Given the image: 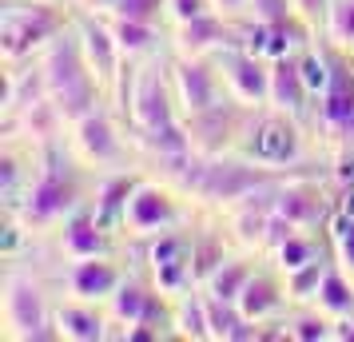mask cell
I'll return each mask as SVG.
<instances>
[{"instance_id": "6da1fadb", "label": "cell", "mask_w": 354, "mask_h": 342, "mask_svg": "<svg viewBox=\"0 0 354 342\" xmlns=\"http://www.w3.org/2000/svg\"><path fill=\"white\" fill-rule=\"evenodd\" d=\"M0 334L8 342H52L56 334V287L44 271L8 259L0 278Z\"/></svg>"}, {"instance_id": "7a4b0ae2", "label": "cell", "mask_w": 354, "mask_h": 342, "mask_svg": "<svg viewBox=\"0 0 354 342\" xmlns=\"http://www.w3.org/2000/svg\"><path fill=\"white\" fill-rule=\"evenodd\" d=\"M239 151L251 155L255 163H263V167H274V171H310L315 163L322 167V147L315 140L310 124H303L287 112H274V108L251 112Z\"/></svg>"}, {"instance_id": "3957f363", "label": "cell", "mask_w": 354, "mask_h": 342, "mask_svg": "<svg viewBox=\"0 0 354 342\" xmlns=\"http://www.w3.org/2000/svg\"><path fill=\"white\" fill-rule=\"evenodd\" d=\"M195 215H199V207L183 191H176L171 183L140 171V180H136V187H131V196H128V207H124L120 239L128 247H140L147 239L163 235V231L187 227Z\"/></svg>"}, {"instance_id": "277c9868", "label": "cell", "mask_w": 354, "mask_h": 342, "mask_svg": "<svg viewBox=\"0 0 354 342\" xmlns=\"http://www.w3.org/2000/svg\"><path fill=\"white\" fill-rule=\"evenodd\" d=\"M287 171H274V167H263L251 155L243 151H223V155H207L203 160V171L192 187V203L199 211H223L239 199L255 196L259 187L283 180Z\"/></svg>"}, {"instance_id": "5b68a950", "label": "cell", "mask_w": 354, "mask_h": 342, "mask_svg": "<svg viewBox=\"0 0 354 342\" xmlns=\"http://www.w3.org/2000/svg\"><path fill=\"white\" fill-rule=\"evenodd\" d=\"M64 144L72 147V155L88 171H115V167H131L136 163L128 124H124V115L115 112L112 99L96 104L88 115H80L76 124H68Z\"/></svg>"}, {"instance_id": "8992f818", "label": "cell", "mask_w": 354, "mask_h": 342, "mask_svg": "<svg viewBox=\"0 0 354 342\" xmlns=\"http://www.w3.org/2000/svg\"><path fill=\"white\" fill-rule=\"evenodd\" d=\"M72 4H36V0H4L0 8V52L4 64L32 60L44 52L48 40L72 24Z\"/></svg>"}, {"instance_id": "52a82bcc", "label": "cell", "mask_w": 354, "mask_h": 342, "mask_svg": "<svg viewBox=\"0 0 354 342\" xmlns=\"http://www.w3.org/2000/svg\"><path fill=\"white\" fill-rule=\"evenodd\" d=\"M131 263L120 259V251L112 255H92V259H52L44 267V275L52 278L56 294L68 298H84V303H104L115 294V287L124 283Z\"/></svg>"}, {"instance_id": "ba28073f", "label": "cell", "mask_w": 354, "mask_h": 342, "mask_svg": "<svg viewBox=\"0 0 354 342\" xmlns=\"http://www.w3.org/2000/svg\"><path fill=\"white\" fill-rule=\"evenodd\" d=\"M167 72H171V88H176V104L183 120L231 99L211 56H179V52H171L167 56Z\"/></svg>"}, {"instance_id": "9c48e42d", "label": "cell", "mask_w": 354, "mask_h": 342, "mask_svg": "<svg viewBox=\"0 0 354 342\" xmlns=\"http://www.w3.org/2000/svg\"><path fill=\"white\" fill-rule=\"evenodd\" d=\"M215 68H219V76H223V88L227 96L243 104V108H267V96H271V60L267 56H259L251 52L247 44H227L223 52H215L211 56Z\"/></svg>"}, {"instance_id": "30bf717a", "label": "cell", "mask_w": 354, "mask_h": 342, "mask_svg": "<svg viewBox=\"0 0 354 342\" xmlns=\"http://www.w3.org/2000/svg\"><path fill=\"white\" fill-rule=\"evenodd\" d=\"M251 112L255 108H243L235 99H223L207 112L187 115V135H192V147L199 155H223V151H239L243 131L251 124Z\"/></svg>"}, {"instance_id": "8fae6325", "label": "cell", "mask_w": 354, "mask_h": 342, "mask_svg": "<svg viewBox=\"0 0 354 342\" xmlns=\"http://www.w3.org/2000/svg\"><path fill=\"white\" fill-rule=\"evenodd\" d=\"M48 247H52V259H92V255L124 251V239L112 227H104L92 215V207H80L48 235Z\"/></svg>"}, {"instance_id": "7c38bea8", "label": "cell", "mask_w": 354, "mask_h": 342, "mask_svg": "<svg viewBox=\"0 0 354 342\" xmlns=\"http://www.w3.org/2000/svg\"><path fill=\"white\" fill-rule=\"evenodd\" d=\"M72 24H76L84 60H88V68H92L96 84L108 92V96H112L115 80H120V68H124V60H128V56H124V52H120V44H115L108 17H96V12H76V17H72Z\"/></svg>"}, {"instance_id": "4fadbf2b", "label": "cell", "mask_w": 354, "mask_h": 342, "mask_svg": "<svg viewBox=\"0 0 354 342\" xmlns=\"http://www.w3.org/2000/svg\"><path fill=\"white\" fill-rule=\"evenodd\" d=\"M287 307H290L287 303V278H283V271L263 255V263L255 267V275L247 278V287H243V294H239L243 319H251L255 326H267V323H274V319H283Z\"/></svg>"}, {"instance_id": "5bb4252c", "label": "cell", "mask_w": 354, "mask_h": 342, "mask_svg": "<svg viewBox=\"0 0 354 342\" xmlns=\"http://www.w3.org/2000/svg\"><path fill=\"white\" fill-rule=\"evenodd\" d=\"M235 40H239V24L219 17V12H207V17H195L187 24L167 28V44L179 56H215Z\"/></svg>"}, {"instance_id": "9a60e30c", "label": "cell", "mask_w": 354, "mask_h": 342, "mask_svg": "<svg viewBox=\"0 0 354 342\" xmlns=\"http://www.w3.org/2000/svg\"><path fill=\"white\" fill-rule=\"evenodd\" d=\"M56 334L68 342H108L115 334V326L104 303L56 294Z\"/></svg>"}, {"instance_id": "2e32d148", "label": "cell", "mask_w": 354, "mask_h": 342, "mask_svg": "<svg viewBox=\"0 0 354 342\" xmlns=\"http://www.w3.org/2000/svg\"><path fill=\"white\" fill-rule=\"evenodd\" d=\"M267 108L274 112H287L295 120H310V108H315V96L306 88L303 64H299V52H287V56H274L271 60V96H267Z\"/></svg>"}, {"instance_id": "e0dca14e", "label": "cell", "mask_w": 354, "mask_h": 342, "mask_svg": "<svg viewBox=\"0 0 354 342\" xmlns=\"http://www.w3.org/2000/svg\"><path fill=\"white\" fill-rule=\"evenodd\" d=\"M151 294H156V283H151V275H147L144 263L128 267L124 283H120V287H115V294L108 298V314H112V326H115L112 339H120L128 326H136L140 319H144V310H147V303H151Z\"/></svg>"}, {"instance_id": "ac0fdd59", "label": "cell", "mask_w": 354, "mask_h": 342, "mask_svg": "<svg viewBox=\"0 0 354 342\" xmlns=\"http://www.w3.org/2000/svg\"><path fill=\"white\" fill-rule=\"evenodd\" d=\"M263 263V255H255V251H231L215 271H211L199 287L211 294V298H223V303H239V294H243V287H247V278L255 275V267Z\"/></svg>"}, {"instance_id": "d6986e66", "label": "cell", "mask_w": 354, "mask_h": 342, "mask_svg": "<svg viewBox=\"0 0 354 342\" xmlns=\"http://www.w3.org/2000/svg\"><path fill=\"white\" fill-rule=\"evenodd\" d=\"M112 24V36L120 52L128 60H140V56H151V52L167 48V24H151V20H128V17H108Z\"/></svg>"}, {"instance_id": "ffe728a7", "label": "cell", "mask_w": 354, "mask_h": 342, "mask_svg": "<svg viewBox=\"0 0 354 342\" xmlns=\"http://www.w3.org/2000/svg\"><path fill=\"white\" fill-rule=\"evenodd\" d=\"M326 255H330L326 231H295V235H287L283 243L274 247L267 259L283 275H290V271H299V267H306V263H315V259H326Z\"/></svg>"}, {"instance_id": "44dd1931", "label": "cell", "mask_w": 354, "mask_h": 342, "mask_svg": "<svg viewBox=\"0 0 354 342\" xmlns=\"http://www.w3.org/2000/svg\"><path fill=\"white\" fill-rule=\"evenodd\" d=\"M283 330L290 342H335V319L315 303H299V307L283 310Z\"/></svg>"}, {"instance_id": "7402d4cb", "label": "cell", "mask_w": 354, "mask_h": 342, "mask_svg": "<svg viewBox=\"0 0 354 342\" xmlns=\"http://www.w3.org/2000/svg\"><path fill=\"white\" fill-rule=\"evenodd\" d=\"M315 307L326 310L330 319L354 314V275L338 259H330L326 275H322V287H319V294H315Z\"/></svg>"}, {"instance_id": "603a6c76", "label": "cell", "mask_w": 354, "mask_h": 342, "mask_svg": "<svg viewBox=\"0 0 354 342\" xmlns=\"http://www.w3.org/2000/svg\"><path fill=\"white\" fill-rule=\"evenodd\" d=\"M171 307H176V339H192V342L211 339L207 294H203V287H192V291L176 294Z\"/></svg>"}, {"instance_id": "cb8c5ba5", "label": "cell", "mask_w": 354, "mask_h": 342, "mask_svg": "<svg viewBox=\"0 0 354 342\" xmlns=\"http://www.w3.org/2000/svg\"><path fill=\"white\" fill-rule=\"evenodd\" d=\"M319 36L330 48L354 56V0H326V17H322Z\"/></svg>"}, {"instance_id": "d4e9b609", "label": "cell", "mask_w": 354, "mask_h": 342, "mask_svg": "<svg viewBox=\"0 0 354 342\" xmlns=\"http://www.w3.org/2000/svg\"><path fill=\"white\" fill-rule=\"evenodd\" d=\"M330 259H335V255L315 259V263H306V267H299V271L283 275L287 278V303L290 307H299V303H315V294H319V287H322V275H326Z\"/></svg>"}, {"instance_id": "484cf974", "label": "cell", "mask_w": 354, "mask_h": 342, "mask_svg": "<svg viewBox=\"0 0 354 342\" xmlns=\"http://www.w3.org/2000/svg\"><path fill=\"white\" fill-rule=\"evenodd\" d=\"M104 17H128V20H151V24H163V0H115Z\"/></svg>"}, {"instance_id": "4316f807", "label": "cell", "mask_w": 354, "mask_h": 342, "mask_svg": "<svg viewBox=\"0 0 354 342\" xmlns=\"http://www.w3.org/2000/svg\"><path fill=\"white\" fill-rule=\"evenodd\" d=\"M207 12H215L211 0H163V24H167V28L187 24V20H195V17H207Z\"/></svg>"}, {"instance_id": "83f0119b", "label": "cell", "mask_w": 354, "mask_h": 342, "mask_svg": "<svg viewBox=\"0 0 354 342\" xmlns=\"http://www.w3.org/2000/svg\"><path fill=\"white\" fill-rule=\"evenodd\" d=\"M290 8H295V17L310 24L315 32H322V17H326V0H290Z\"/></svg>"}, {"instance_id": "f1b7e54d", "label": "cell", "mask_w": 354, "mask_h": 342, "mask_svg": "<svg viewBox=\"0 0 354 342\" xmlns=\"http://www.w3.org/2000/svg\"><path fill=\"white\" fill-rule=\"evenodd\" d=\"M211 8H215L219 17L235 20V24H243V20L251 17V0H211Z\"/></svg>"}, {"instance_id": "f546056e", "label": "cell", "mask_w": 354, "mask_h": 342, "mask_svg": "<svg viewBox=\"0 0 354 342\" xmlns=\"http://www.w3.org/2000/svg\"><path fill=\"white\" fill-rule=\"evenodd\" d=\"M112 4H115V0H72V8H76V12H96V17H104Z\"/></svg>"}, {"instance_id": "4dcf8cb0", "label": "cell", "mask_w": 354, "mask_h": 342, "mask_svg": "<svg viewBox=\"0 0 354 342\" xmlns=\"http://www.w3.org/2000/svg\"><path fill=\"white\" fill-rule=\"evenodd\" d=\"M36 4H72V0H36Z\"/></svg>"}]
</instances>
